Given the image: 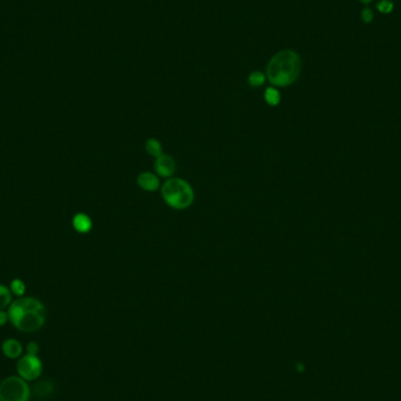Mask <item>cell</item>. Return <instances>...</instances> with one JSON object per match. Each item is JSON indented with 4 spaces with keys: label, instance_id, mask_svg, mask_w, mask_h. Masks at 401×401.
<instances>
[{
    "label": "cell",
    "instance_id": "17",
    "mask_svg": "<svg viewBox=\"0 0 401 401\" xmlns=\"http://www.w3.org/2000/svg\"><path fill=\"white\" fill-rule=\"evenodd\" d=\"M38 352H39V346H38L37 343H30L27 345V353L28 355H33V356H37Z\"/></svg>",
    "mask_w": 401,
    "mask_h": 401
},
{
    "label": "cell",
    "instance_id": "1",
    "mask_svg": "<svg viewBox=\"0 0 401 401\" xmlns=\"http://www.w3.org/2000/svg\"><path fill=\"white\" fill-rule=\"evenodd\" d=\"M300 70L302 62L299 55L291 49H285L275 54L269 61L266 66V78L275 86H290L298 79Z\"/></svg>",
    "mask_w": 401,
    "mask_h": 401
},
{
    "label": "cell",
    "instance_id": "14",
    "mask_svg": "<svg viewBox=\"0 0 401 401\" xmlns=\"http://www.w3.org/2000/svg\"><path fill=\"white\" fill-rule=\"evenodd\" d=\"M11 291L17 296H23L26 291V286H25L24 281L20 280H14L11 283Z\"/></svg>",
    "mask_w": 401,
    "mask_h": 401
},
{
    "label": "cell",
    "instance_id": "3",
    "mask_svg": "<svg viewBox=\"0 0 401 401\" xmlns=\"http://www.w3.org/2000/svg\"><path fill=\"white\" fill-rule=\"evenodd\" d=\"M164 202L171 208L187 209L194 202V190L190 184L182 178H169L161 189Z\"/></svg>",
    "mask_w": 401,
    "mask_h": 401
},
{
    "label": "cell",
    "instance_id": "4",
    "mask_svg": "<svg viewBox=\"0 0 401 401\" xmlns=\"http://www.w3.org/2000/svg\"><path fill=\"white\" fill-rule=\"evenodd\" d=\"M30 396V387L20 377H8L0 384V401H28Z\"/></svg>",
    "mask_w": 401,
    "mask_h": 401
},
{
    "label": "cell",
    "instance_id": "8",
    "mask_svg": "<svg viewBox=\"0 0 401 401\" xmlns=\"http://www.w3.org/2000/svg\"><path fill=\"white\" fill-rule=\"evenodd\" d=\"M2 353L9 359H18L23 355V346L15 339H7L1 345Z\"/></svg>",
    "mask_w": 401,
    "mask_h": 401
},
{
    "label": "cell",
    "instance_id": "19",
    "mask_svg": "<svg viewBox=\"0 0 401 401\" xmlns=\"http://www.w3.org/2000/svg\"><path fill=\"white\" fill-rule=\"evenodd\" d=\"M359 1H361L362 4H369V2H371L372 0H359Z\"/></svg>",
    "mask_w": 401,
    "mask_h": 401
},
{
    "label": "cell",
    "instance_id": "7",
    "mask_svg": "<svg viewBox=\"0 0 401 401\" xmlns=\"http://www.w3.org/2000/svg\"><path fill=\"white\" fill-rule=\"evenodd\" d=\"M137 184L141 189L146 190V192H155L160 187V181L156 175L149 173V171H145L137 176Z\"/></svg>",
    "mask_w": 401,
    "mask_h": 401
},
{
    "label": "cell",
    "instance_id": "13",
    "mask_svg": "<svg viewBox=\"0 0 401 401\" xmlns=\"http://www.w3.org/2000/svg\"><path fill=\"white\" fill-rule=\"evenodd\" d=\"M265 82V75L262 72H252L249 77V83L253 87L262 86Z\"/></svg>",
    "mask_w": 401,
    "mask_h": 401
},
{
    "label": "cell",
    "instance_id": "18",
    "mask_svg": "<svg viewBox=\"0 0 401 401\" xmlns=\"http://www.w3.org/2000/svg\"><path fill=\"white\" fill-rule=\"evenodd\" d=\"M8 313L2 311V310H0V326H4V325L8 321Z\"/></svg>",
    "mask_w": 401,
    "mask_h": 401
},
{
    "label": "cell",
    "instance_id": "2",
    "mask_svg": "<svg viewBox=\"0 0 401 401\" xmlns=\"http://www.w3.org/2000/svg\"><path fill=\"white\" fill-rule=\"evenodd\" d=\"M8 318L18 330L34 332L45 322V308L34 298H21L9 305Z\"/></svg>",
    "mask_w": 401,
    "mask_h": 401
},
{
    "label": "cell",
    "instance_id": "12",
    "mask_svg": "<svg viewBox=\"0 0 401 401\" xmlns=\"http://www.w3.org/2000/svg\"><path fill=\"white\" fill-rule=\"evenodd\" d=\"M11 303V291L5 285H0V310L7 308Z\"/></svg>",
    "mask_w": 401,
    "mask_h": 401
},
{
    "label": "cell",
    "instance_id": "16",
    "mask_svg": "<svg viewBox=\"0 0 401 401\" xmlns=\"http://www.w3.org/2000/svg\"><path fill=\"white\" fill-rule=\"evenodd\" d=\"M361 18L362 21H365V23H371L373 20V12L369 8H364L361 12Z\"/></svg>",
    "mask_w": 401,
    "mask_h": 401
},
{
    "label": "cell",
    "instance_id": "11",
    "mask_svg": "<svg viewBox=\"0 0 401 401\" xmlns=\"http://www.w3.org/2000/svg\"><path fill=\"white\" fill-rule=\"evenodd\" d=\"M264 99L270 106H277L281 102V94L274 87H269L264 93Z\"/></svg>",
    "mask_w": 401,
    "mask_h": 401
},
{
    "label": "cell",
    "instance_id": "10",
    "mask_svg": "<svg viewBox=\"0 0 401 401\" xmlns=\"http://www.w3.org/2000/svg\"><path fill=\"white\" fill-rule=\"evenodd\" d=\"M146 150L153 158H159L160 155H162V146L156 139H149L147 141Z\"/></svg>",
    "mask_w": 401,
    "mask_h": 401
},
{
    "label": "cell",
    "instance_id": "9",
    "mask_svg": "<svg viewBox=\"0 0 401 401\" xmlns=\"http://www.w3.org/2000/svg\"><path fill=\"white\" fill-rule=\"evenodd\" d=\"M92 221L87 215L84 214H78L74 216L73 218V227L78 233L81 234H86L89 233L90 229H92Z\"/></svg>",
    "mask_w": 401,
    "mask_h": 401
},
{
    "label": "cell",
    "instance_id": "15",
    "mask_svg": "<svg viewBox=\"0 0 401 401\" xmlns=\"http://www.w3.org/2000/svg\"><path fill=\"white\" fill-rule=\"evenodd\" d=\"M378 9L381 13H390L393 9V4L390 0H383V1H380L378 4Z\"/></svg>",
    "mask_w": 401,
    "mask_h": 401
},
{
    "label": "cell",
    "instance_id": "5",
    "mask_svg": "<svg viewBox=\"0 0 401 401\" xmlns=\"http://www.w3.org/2000/svg\"><path fill=\"white\" fill-rule=\"evenodd\" d=\"M17 371L20 378L26 381H33L40 377L42 372L41 360L38 358V356L27 355L19 358L17 364Z\"/></svg>",
    "mask_w": 401,
    "mask_h": 401
},
{
    "label": "cell",
    "instance_id": "6",
    "mask_svg": "<svg viewBox=\"0 0 401 401\" xmlns=\"http://www.w3.org/2000/svg\"><path fill=\"white\" fill-rule=\"evenodd\" d=\"M154 168L160 176L170 177L176 170V163H175V160L171 156L162 154L159 158H156Z\"/></svg>",
    "mask_w": 401,
    "mask_h": 401
}]
</instances>
